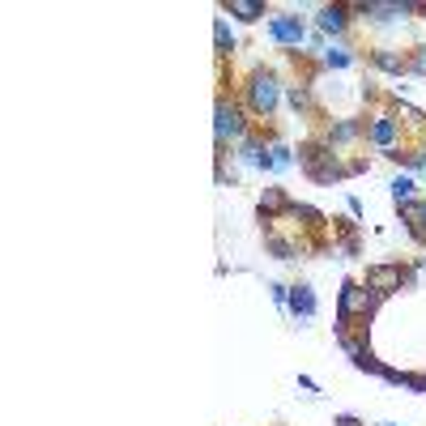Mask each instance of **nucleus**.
Segmentation results:
<instances>
[{"instance_id": "dca6fc26", "label": "nucleus", "mask_w": 426, "mask_h": 426, "mask_svg": "<svg viewBox=\"0 0 426 426\" xmlns=\"http://www.w3.org/2000/svg\"><path fill=\"white\" fill-rule=\"evenodd\" d=\"M269 154H273V166H278V171H286V166L294 162V158H290V149H286V145H273V149H269Z\"/></svg>"}, {"instance_id": "20e7f679", "label": "nucleus", "mask_w": 426, "mask_h": 426, "mask_svg": "<svg viewBox=\"0 0 426 426\" xmlns=\"http://www.w3.org/2000/svg\"><path fill=\"white\" fill-rule=\"evenodd\" d=\"M367 286L375 294H392L400 290V264H380V269H367Z\"/></svg>"}, {"instance_id": "ddd939ff", "label": "nucleus", "mask_w": 426, "mask_h": 426, "mask_svg": "<svg viewBox=\"0 0 426 426\" xmlns=\"http://www.w3.org/2000/svg\"><path fill=\"white\" fill-rule=\"evenodd\" d=\"M375 64H380L384 72H405V60H396L392 52H375Z\"/></svg>"}, {"instance_id": "aec40b11", "label": "nucleus", "mask_w": 426, "mask_h": 426, "mask_svg": "<svg viewBox=\"0 0 426 426\" xmlns=\"http://www.w3.org/2000/svg\"><path fill=\"white\" fill-rule=\"evenodd\" d=\"M418 209H422V222H426V200H422V205H418Z\"/></svg>"}, {"instance_id": "6ab92c4d", "label": "nucleus", "mask_w": 426, "mask_h": 426, "mask_svg": "<svg viewBox=\"0 0 426 426\" xmlns=\"http://www.w3.org/2000/svg\"><path fill=\"white\" fill-rule=\"evenodd\" d=\"M409 166H414V171H422V175H426V149H422V154H409Z\"/></svg>"}, {"instance_id": "423d86ee", "label": "nucleus", "mask_w": 426, "mask_h": 426, "mask_svg": "<svg viewBox=\"0 0 426 426\" xmlns=\"http://www.w3.org/2000/svg\"><path fill=\"white\" fill-rule=\"evenodd\" d=\"M367 137L380 145V149H392V145H396V119L375 115V119H371V128H367Z\"/></svg>"}, {"instance_id": "0eeeda50", "label": "nucleus", "mask_w": 426, "mask_h": 426, "mask_svg": "<svg viewBox=\"0 0 426 426\" xmlns=\"http://www.w3.org/2000/svg\"><path fill=\"white\" fill-rule=\"evenodd\" d=\"M290 311L303 316V320L316 316V294H311V286H294V290H290Z\"/></svg>"}, {"instance_id": "a211bd4d", "label": "nucleus", "mask_w": 426, "mask_h": 426, "mask_svg": "<svg viewBox=\"0 0 426 426\" xmlns=\"http://www.w3.org/2000/svg\"><path fill=\"white\" fill-rule=\"evenodd\" d=\"M290 103H294V111H303L307 107V94L303 90H290Z\"/></svg>"}, {"instance_id": "f3484780", "label": "nucleus", "mask_w": 426, "mask_h": 426, "mask_svg": "<svg viewBox=\"0 0 426 426\" xmlns=\"http://www.w3.org/2000/svg\"><path fill=\"white\" fill-rule=\"evenodd\" d=\"M414 72H422V77H426V47H418V56H414V64H409Z\"/></svg>"}, {"instance_id": "f03ea898", "label": "nucleus", "mask_w": 426, "mask_h": 426, "mask_svg": "<svg viewBox=\"0 0 426 426\" xmlns=\"http://www.w3.org/2000/svg\"><path fill=\"white\" fill-rule=\"evenodd\" d=\"M375 298H380V294H375L371 286L362 290V286H354V282H349V286L341 290V324H345L349 316H354V311H362V316H367V311L375 307Z\"/></svg>"}, {"instance_id": "9d476101", "label": "nucleus", "mask_w": 426, "mask_h": 426, "mask_svg": "<svg viewBox=\"0 0 426 426\" xmlns=\"http://www.w3.org/2000/svg\"><path fill=\"white\" fill-rule=\"evenodd\" d=\"M392 196L400 200V205H409V196H414V180H409V175H400V180H392Z\"/></svg>"}, {"instance_id": "f257e3e1", "label": "nucleus", "mask_w": 426, "mask_h": 426, "mask_svg": "<svg viewBox=\"0 0 426 426\" xmlns=\"http://www.w3.org/2000/svg\"><path fill=\"white\" fill-rule=\"evenodd\" d=\"M247 103H252V111L269 115L273 107L282 103V86L273 72H252V81H247Z\"/></svg>"}, {"instance_id": "412c9836", "label": "nucleus", "mask_w": 426, "mask_h": 426, "mask_svg": "<svg viewBox=\"0 0 426 426\" xmlns=\"http://www.w3.org/2000/svg\"><path fill=\"white\" fill-rule=\"evenodd\" d=\"M384 426H392V422H384Z\"/></svg>"}, {"instance_id": "6e6552de", "label": "nucleus", "mask_w": 426, "mask_h": 426, "mask_svg": "<svg viewBox=\"0 0 426 426\" xmlns=\"http://www.w3.org/2000/svg\"><path fill=\"white\" fill-rule=\"evenodd\" d=\"M226 13H231V17H243V21H256V17L264 13V5H260V0H226Z\"/></svg>"}, {"instance_id": "7ed1b4c3", "label": "nucleus", "mask_w": 426, "mask_h": 426, "mask_svg": "<svg viewBox=\"0 0 426 426\" xmlns=\"http://www.w3.org/2000/svg\"><path fill=\"white\" fill-rule=\"evenodd\" d=\"M217 124H213V133H217V141H239L243 137V111L239 107H231V103H217Z\"/></svg>"}, {"instance_id": "2eb2a0df", "label": "nucleus", "mask_w": 426, "mask_h": 426, "mask_svg": "<svg viewBox=\"0 0 426 426\" xmlns=\"http://www.w3.org/2000/svg\"><path fill=\"white\" fill-rule=\"evenodd\" d=\"M282 205H286V196H282L278 188H269L264 200H260V213H273V209H282Z\"/></svg>"}, {"instance_id": "39448f33", "label": "nucleus", "mask_w": 426, "mask_h": 426, "mask_svg": "<svg viewBox=\"0 0 426 426\" xmlns=\"http://www.w3.org/2000/svg\"><path fill=\"white\" fill-rule=\"evenodd\" d=\"M269 35L278 39V43H303L307 39V30H303V21H298V17H273L269 21Z\"/></svg>"}, {"instance_id": "1a4fd4ad", "label": "nucleus", "mask_w": 426, "mask_h": 426, "mask_svg": "<svg viewBox=\"0 0 426 426\" xmlns=\"http://www.w3.org/2000/svg\"><path fill=\"white\" fill-rule=\"evenodd\" d=\"M320 30H345V9L341 5H329V9H320Z\"/></svg>"}, {"instance_id": "4468645a", "label": "nucleus", "mask_w": 426, "mask_h": 426, "mask_svg": "<svg viewBox=\"0 0 426 426\" xmlns=\"http://www.w3.org/2000/svg\"><path fill=\"white\" fill-rule=\"evenodd\" d=\"M358 137V124L354 119H345V124H337V128L329 133V141H354Z\"/></svg>"}, {"instance_id": "9b49d317", "label": "nucleus", "mask_w": 426, "mask_h": 426, "mask_svg": "<svg viewBox=\"0 0 426 426\" xmlns=\"http://www.w3.org/2000/svg\"><path fill=\"white\" fill-rule=\"evenodd\" d=\"M213 39H217V52H222V56H226L231 47H235V39H231V26H226V21H217V26H213Z\"/></svg>"}, {"instance_id": "f8f14e48", "label": "nucleus", "mask_w": 426, "mask_h": 426, "mask_svg": "<svg viewBox=\"0 0 426 426\" xmlns=\"http://www.w3.org/2000/svg\"><path fill=\"white\" fill-rule=\"evenodd\" d=\"M324 64L329 68H349V52L345 47H329V52H324Z\"/></svg>"}]
</instances>
